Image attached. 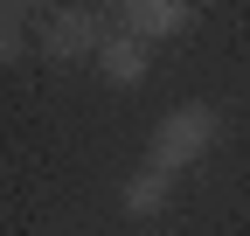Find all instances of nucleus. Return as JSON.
I'll list each match as a JSON object with an SVG mask.
<instances>
[{
  "label": "nucleus",
  "mask_w": 250,
  "mask_h": 236,
  "mask_svg": "<svg viewBox=\"0 0 250 236\" xmlns=\"http://www.w3.org/2000/svg\"><path fill=\"white\" fill-rule=\"evenodd\" d=\"M215 139H223V111L215 104H174L160 125H153V146H146V167L160 174H181L215 153Z\"/></svg>",
  "instance_id": "nucleus-1"
},
{
  "label": "nucleus",
  "mask_w": 250,
  "mask_h": 236,
  "mask_svg": "<svg viewBox=\"0 0 250 236\" xmlns=\"http://www.w3.org/2000/svg\"><path fill=\"white\" fill-rule=\"evenodd\" d=\"M104 42H111L104 14L98 7H70V14H56V28H49L42 49H49V63H98Z\"/></svg>",
  "instance_id": "nucleus-2"
},
{
  "label": "nucleus",
  "mask_w": 250,
  "mask_h": 236,
  "mask_svg": "<svg viewBox=\"0 0 250 236\" xmlns=\"http://www.w3.org/2000/svg\"><path fill=\"white\" fill-rule=\"evenodd\" d=\"M118 28L153 49V42H167V35H188V28H195V7H188V0H125Z\"/></svg>",
  "instance_id": "nucleus-3"
},
{
  "label": "nucleus",
  "mask_w": 250,
  "mask_h": 236,
  "mask_svg": "<svg viewBox=\"0 0 250 236\" xmlns=\"http://www.w3.org/2000/svg\"><path fill=\"white\" fill-rule=\"evenodd\" d=\"M146 70H153V49L139 35H125V28H111V42L98 56V77L111 83V91H132V83H146Z\"/></svg>",
  "instance_id": "nucleus-4"
},
{
  "label": "nucleus",
  "mask_w": 250,
  "mask_h": 236,
  "mask_svg": "<svg viewBox=\"0 0 250 236\" xmlns=\"http://www.w3.org/2000/svg\"><path fill=\"white\" fill-rule=\"evenodd\" d=\"M174 201V174H160V167H139V174H125V188H118V209L132 216V222H153Z\"/></svg>",
  "instance_id": "nucleus-5"
},
{
  "label": "nucleus",
  "mask_w": 250,
  "mask_h": 236,
  "mask_svg": "<svg viewBox=\"0 0 250 236\" xmlns=\"http://www.w3.org/2000/svg\"><path fill=\"white\" fill-rule=\"evenodd\" d=\"M0 56H7V63H21V56H28V35H21V14H14V7L0 14Z\"/></svg>",
  "instance_id": "nucleus-6"
}]
</instances>
